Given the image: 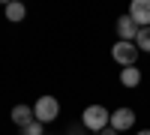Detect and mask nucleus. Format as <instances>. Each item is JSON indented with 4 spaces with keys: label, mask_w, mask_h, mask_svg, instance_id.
<instances>
[{
    "label": "nucleus",
    "mask_w": 150,
    "mask_h": 135,
    "mask_svg": "<svg viewBox=\"0 0 150 135\" xmlns=\"http://www.w3.org/2000/svg\"><path fill=\"white\" fill-rule=\"evenodd\" d=\"M81 123H84V129L87 132H102L108 123H111V111L105 105H87L84 108V114H81Z\"/></svg>",
    "instance_id": "obj_1"
},
{
    "label": "nucleus",
    "mask_w": 150,
    "mask_h": 135,
    "mask_svg": "<svg viewBox=\"0 0 150 135\" xmlns=\"http://www.w3.org/2000/svg\"><path fill=\"white\" fill-rule=\"evenodd\" d=\"M33 117L39 120V123H54V120L60 117V102L57 96H39V99L33 102Z\"/></svg>",
    "instance_id": "obj_2"
},
{
    "label": "nucleus",
    "mask_w": 150,
    "mask_h": 135,
    "mask_svg": "<svg viewBox=\"0 0 150 135\" xmlns=\"http://www.w3.org/2000/svg\"><path fill=\"white\" fill-rule=\"evenodd\" d=\"M138 54H141V51L135 48V42H120V39H117V45L111 48V57H114V60H117V63H120L123 69H126V66H135Z\"/></svg>",
    "instance_id": "obj_3"
},
{
    "label": "nucleus",
    "mask_w": 150,
    "mask_h": 135,
    "mask_svg": "<svg viewBox=\"0 0 150 135\" xmlns=\"http://www.w3.org/2000/svg\"><path fill=\"white\" fill-rule=\"evenodd\" d=\"M114 132H126L135 126V111L132 108H117V111H111V123H108Z\"/></svg>",
    "instance_id": "obj_4"
},
{
    "label": "nucleus",
    "mask_w": 150,
    "mask_h": 135,
    "mask_svg": "<svg viewBox=\"0 0 150 135\" xmlns=\"http://www.w3.org/2000/svg\"><path fill=\"white\" fill-rule=\"evenodd\" d=\"M129 18L138 27H150V0H132L129 3Z\"/></svg>",
    "instance_id": "obj_5"
},
{
    "label": "nucleus",
    "mask_w": 150,
    "mask_h": 135,
    "mask_svg": "<svg viewBox=\"0 0 150 135\" xmlns=\"http://www.w3.org/2000/svg\"><path fill=\"white\" fill-rule=\"evenodd\" d=\"M138 30H141V27H138L129 15H120V18H117V36H120V42H135Z\"/></svg>",
    "instance_id": "obj_6"
},
{
    "label": "nucleus",
    "mask_w": 150,
    "mask_h": 135,
    "mask_svg": "<svg viewBox=\"0 0 150 135\" xmlns=\"http://www.w3.org/2000/svg\"><path fill=\"white\" fill-rule=\"evenodd\" d=\"M9 117H12V123H15V126H21V129H24V126H30L33 120H36V117H33V108H30V105H15Z\"/></svg>",
    "instance_id": "obj_7"
},
{
    "label": "nucleus",
    "mask_w": 150,
    "mask_h": 135,
    "mask_svg": "<svg viewBox=\"0 0 150 135\" xmlns=\"http://www.w3.org/2000/svg\"><path fill=\"white\" fill-rule=\"evenodd\" d=\"M120 84H123V87H138V84H141V69L138 66H126L120 72Z\"/></svg>",
    "instance_id": "obj_8"
},
{
    "label": "nucleus",
    "mask_w": 150,
    "mask_h": 135,
    "mask_svg": "<svg viewBox=\"0 0 150 135\" xmlns=\"http://www.w3.org/2000/svg\"><path fill=\"white\" fill-rule=\"evenodd\" d=\"M3 12H6V18H9V21H15V24H18V21H21L24 15H27V9H24V3H18V0H12V3H6V6H3Z\"/></svg>",
    "instance_id": "obj_9"
},
{
    "label": "nucleus",
    "mask_w": 150,
    "mask_h": 135,
    "mask_svg": "<svg viewBox=\"0 0 150 135\" xmlns=\"http://www.w3.org/2000/svg\"><path fill=\"white\" fill-rule=\"evenodd\" d=\"M135 48L150 54V27H141L138 30V36H135Z\"/></svg>",
    "instance_id": "obj_10"
},
{
    "label": "nucleus",
    "mask_w": 150,
    "mask_h": 135,
    "mask_svg": "<svg viewBox=\"0 0 150 135\" xmlns=\"http://www.w3.org/2000/svg\"><path fill=\"white\" fill-rule=\"evenodd\" d=\"M21 135H45V126L39 123V120H33L30 126H24V129H21Z\"/></svg>",
    "instance_id": "obj_11"
},
{
    "label": "nucleus",
    "mask_w": 150,
    "mask_h": 135,
    "mask_svg": "<svg viewBox=\"0 0 150 135\" xmlns=\"http://www.w3.org/2000/svg\"><path fill=\"white\" fill-rule=\"evenodd\" d=\"M99 135H117V132H114V129H111V126H105V129H102V132H99Z\"/></svg>",
    "instance_id": "obj_12"
},
{
    "label": "nucleus",
    "mask_w": 150,
    "mask_h": 135,
    "mask_svg": "<svg viewBox=\"0 0 150 135\" xmlns=\"http://www.w3.org/2000/svg\"><path fill=\"white\" fill-rule=\"evenodd\" d=\"M138 135H150V129H141V132H138Z\"/></svg>",
    "instance_id": "obj_13"
}]
</instances>
